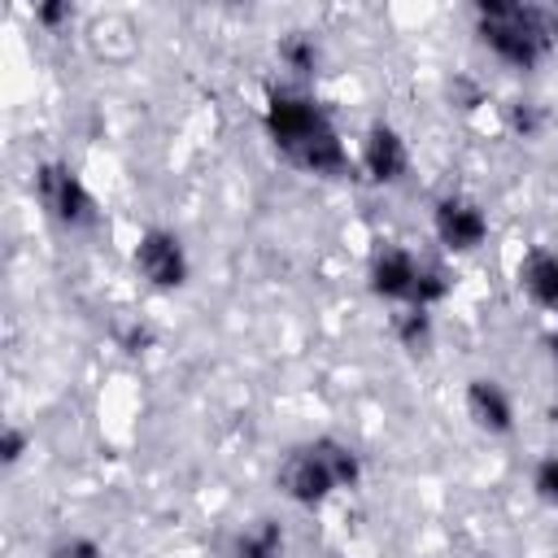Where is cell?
I'll return each instance as SVG.
<instances>
[{"label":"cell","mask_w":558,"mask_h":558,"mask_svg":"<svg viewBox=\"0 0 558 558\" xmlns=\"http://www.w3.org/2000/svg\"><path fill=\"white\" fill-rule=\"evenodd\" d=\"M266 131L275 140V148L310 170V174H323V179H340L349 170V153L327 118V109L301 92H270L266 100Z\"/></svg>","instance_id":"6da1fadb"},{"label":"cell","mask_w":558,"mask_h":558,"mask_svg":"<svg viewBox=\"0 0 558 558\" xmlns=\"http://www.w3.org/2000/svg\"><path fill=\"white\" fill-rule=\"evenodd\" d=\"M475 31H480L484 48L514 70H532L545 57V48L554 44L549 39V9H536V4L480 0L475 4Z\"/></svg>","instance_id":"7a4b0ae2"},{"label":"cell","mask_w":558,"mask_h":558,"mask_svg":"<svg viewBox=\"0 0 558 558\" xmlns=\"http://www.w3.org/2000/svg\"><path fill=\"white\" fill-rule=\"evenodd\" d=\"M357 453L344 445V440H314V445H301L283 458L279 466V488L283 497H292L296 506H318L327 501L336 488H349L357 484Z\"/></svg>","instance_id":"3957f363"},{"label":"cell","mask_w":558,"mask_h":558,"mask_svg":"<svg viewBox=\"0 0 558 558\" xmlns=\"http://www.w3.org/2000/svg\"><path fill=\"white\" fill-rule=\"evenodd\" d=\"M35 196H39L44 214L57 218V222L70 227V231L96 222V201H92V192L83 187V179H78L65 161H44V166L35 170Z\"/></svg>","instance_id":"277c9868"},{"label":"cell","mask_w":558,"mask_h":558,"mask_svg":"<svg viewBox=\"0 0 558 558\" xmlns=\"http://www.w3.org/2000/svg\"><path fill=\"white\" fill-rule=\"evenodd\" d=\"M135 270H140L153 288H161V292L179 288V283L187 279V253H183L179 235H170V231H161V227L144 231V235L135 240Z\"/></svg>","instance_id":"5b68a950"},{"label":"cell","mask_w":558,"mask_h":558,"mask_svg":"<svg viewBox=\"0 0 558 558\" xmlns=\"http://www.w3.org/2000/svg\"><path fill=\"white\" fill-rule=\"evenodd\" d=\"M432 227H436V240L449 253H471L488 235V218H484V209L471 196H445V201H436Z\"/></svg>","instance_id":"8992f818"},{"label":"cell","mask_w":558,"mask_h":558,"mask_svg":"<svg viewBox=\"0 0 558 558\" xmlns=\"http://www.w3.org/2000/svg\"><path fill=\"white\" fill-rule=\"evenodd\" d=\"M418 275H423V262H418L410 248L392 244V248H384V253L371 262V292L384 296V301L410 305V301H414V288H418Z\"/></svg>","instance_id":"52a82bcc"},{"label":"cell","mask_w":558,"mask_h":558,"mask_svg":"<svg viewBox=\"0 0 558 558\" xmlns=\"http://www.w3.org/2000/svg\"><path fill=\"white\" fill-rule=\"evenodd\" d=\"M362 170L375 183H397L410 170V148H405V140L388 122H375L366 131V140H362Z\"/></svg>","instance_id":"ba28073f"},{"label":"cell","mask_w":558,"mask_h":558,"mask_svg":"<svg viewBox=\"0 0 558 558\" xmlns=\"http://www.w3.org/2000/svg\"><path fill=\"white\" fill-rule=\"evenodd\" d=\"M466 414L480 432H493V436H506L514 427V405L497 379H471L466 384Z\"/></svg>","instance_id":"9c48e42d"},{"label":"cell","mask_w":558,"mask_h":558,"mask_svg":"<svg viewBox=\"0 0 558 558\" xmlns=\"http://www.w3.org/2000/svg\"><path fill=\"white\" fill-rule=\"evenodd\" d=\"M519 288H523L541 310H558V253L532 248V253L519 262Z\"/></svg>","instance_id":"30bf717a"},{"label":"cell","mask_w":558,"mask_h":558,"mask_svg":"<svg viewBox=\"0 0 558 558\" xmlns=\"http://www.w3.org/2000/svg\"><path fill=\"white\" fill-rule=\"evenodd\" d=\"M392 336L401 340V349L427 353L432 349V314L418 310V305H405L401 314H392Z\"/></svg>","instance_id":"8fae6325"},{"label":"cell","mask_w":558,"mask_h":558,"mask_svg":"<svg viewBox=\"0 0 558 558\" xmlns=\"http://www.w3.org/2000/svg\"><path fill=\"white\" fill-rule=\"evenodd\" d=\"M231 558H283V532H279V523H270V519L253 523V527L235 541Z\"/></svg>","instance_id":"7c38bea8"},{"label":"cell","mask_w":558,"mask_h":558,"mask_svg":"<svg viewBox=\"0 0 558 558\" xmlns=\"http://www.w3.org/2000/svg\"><path fill=\"white\" fill-rule=\"evenodd\" d=\"M279 61H283L292 74H314V70H318V44H314V35H305V31L283 35V39H279Z\"/></svg>","instance_id":"4fadbf2b"},{"label":"cell","mask_w":558,"mask_h":558,"mask_svg":"<svg viewBox=\"0 0 558 558\" xmlns=\"http://www.w3.org/2000/svg\"><path fill=\"white\" fill-rule=\"evenodd\" d=\"M532 488L541 493V501L558 506V449L545 453V458L536 462V471H532Z\"/></svg>","instance_id":"5bb4252c"},{"label":"cell","mask_w":558,"mask_h":558,"mask_svg":"<svg viewBox=\"0 0 558 558\" xmlns=\"http://www.w3.org/2000/svg\"><path fill=\"white\" fill-rule=\"evenodd\" d=\"M510 126H514L523 140L541 135V126H545V113H541V105H536V100H514V105H510Z\"/></svg>","instance_id":"9a60e30c"},{"label":"cell","mask_w":558,"mask_h":558,"mask_svg":"<svg viewBox=\"0 0 558 558\" xmlns=\"http://www.w3.org/2000/svg\"><path fill=\"white\" fill-rule=\"evenodd\" d=\"M48 558H105V549L92 541V536H61L52 549H48Z\"/></svg>","instance_id":"2e32d148"},{"label":"cell","mask_w":558,"mask_h":558,"mask_svg":"<svg viewBox=\"0 0 558 558\" xmlns=\"http://www.w3.org/2000/svg\"><path fill=\"white\" fill-rule=\"evenodd\" d=\"M35 22L48 26V31H61L65 22H74V9H70V4H39V9H35Z\"/></svg>","instance_id":"e0dca14e"},{"label":"cell","mask_w":558,"mask_h":558,"mask_svg":"<svg viewBox=\"0 0 558 558\" xmlns=\"http://www.w3.org/2000/svg\"><path fill=\"white\" fill-rule=\"evenodd\" d=\"M0 453H4V462L13 466V462L26 453V432H22V427H4V445H0Z\"/></svg>","instance_id":"ac0fdd59"},{"label":"cell","mask_w":558,"mask_h":558,"mask_svg":"<svg viewBox=\"0 0 558 558\" xmlns=\"http://www.w3.org/2000/svg\"><path fill=\"white\" fill-rule=\"evenodd\" d=\"M144 344H148V331H144V327H131V331H122V349H126V353H140Z\"/></svg>","instance_id":"d6986e66"},{"label":"cell","mask_w":558,"mask_h":558,"mask_svg":"<svg viewBox=\"0 0 558 558\" xmlns=\"http://www.w3.org/2000/svg\"><path fill=\"white\" fill-rule=\"evenodd\" d=\"M545 344H549V357L558 362V331H549V340H545Z\"/></svg>","instance_id":"ffe728a7"}]
</instances>
